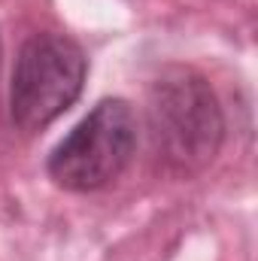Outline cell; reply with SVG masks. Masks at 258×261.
<instances>
[{
    "instance_id": "1",
    "label": "cell",
    "mask_w": 258,
    "mask_h": 261,
    "mask_svg": "<svg viewBox=\"0 0 258 261\" xmlns=\"http://www.w3.org/2000/svg\"><path fill=\"white\" fill-rule=\"evenodd\" d=\"M146 116L155 155L167 170L194 176L222 149L225 116L207 76L183 64L164 67L146 97Z\"/></svg>"
},
{
    "instance_id": "2",
    "label": "cell",
    "mask_w": 258,
    "mask_h": 261,
    "mask_svg": "<svg viewBox=\"0 0 258 261\" xmlns=\"http://www.w3.org/2000/svg\"><path fill=\"white\" fill-rule=\"evenodd\" d=\"M88 76V58L82 46L67 34H34L18 49L9 116L24 134L43 130L79 100Z\"/></svg>"
},
{
    "instance_id": "3",
    "label": "cell",
    "mask_w": 258,
    "mask_h": 261,
    "mask_svg": "<svg viewBox=\"0 0 258 261\" xmlns=\"http://www.w3.org/2000/svg\"><path fill=\"white\" fill-rule=\"evenodd\" d=\"M137 149V116L128 100H100L52 149L46 170L67 192H97L122 176Z\"/></svg>"
}]
</instances>
